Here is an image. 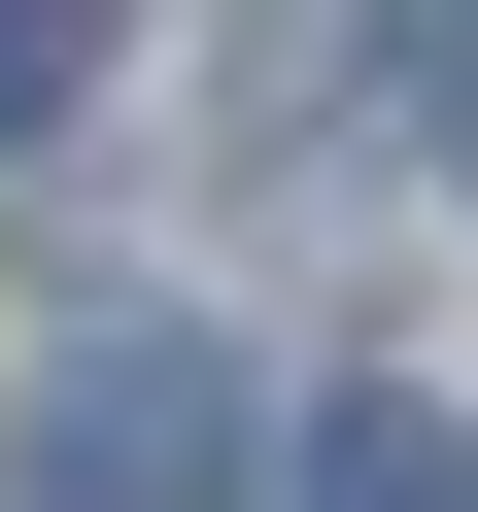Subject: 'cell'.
<instances>
[{
	"instance_id": "1",
	"label": "cell",
	"mask_w": 478,
	"mask_h": 512,
	"mask_svg": "<svg viewBox=\"0 0 478 512\" xmlns=\"http://www.w3.org/2000/svg\"><path fill=\"white\" fill-rule=\"evenodd\" d=\"M0 444H35V512H205V478H274V444H239V376H205L171 308H103V342L0 410Z\"/></svg>"
},
{
	"instance_id": "2",
	"label": "cell",
	"mask_w": 478,
	"mask_h": 512,
	"mask_svg": "<svg viewBox=\"0 0 478 512\" xmlns=\"http://www.w3.org/2000/svg\"><path fill=\"white\" fill-rule=\"evenodd\" d=\"M274 512H478V410H410V376H342V410L274 444Z\"/></svg>"
},
{
	"instance_id": "3",
	"label": "cell",
	"mask_w": 478,
	"mask_h": 512,
	"mask_svg": "<svg viewBox=\"0 0 478 512\" xmlns=\"http://www.w3.org/2000/svg\"><path fill=\"white\" fill-rule=\"evenodd\" d=\"M103 103V0H0V137H69Z\"/></svg>"
}]
</instances>
